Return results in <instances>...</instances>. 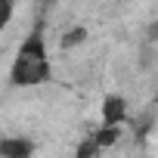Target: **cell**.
<instances>
[{
	"instance_id": "1",
	"label": "cell",
	"mask_w": 158,
	"mask_h": 158,
	"mask_svg": "<svg viewBox=\"0 0 158 158\" xmlns=\"http://www.w3.org/2000/svg\"><path fill=\"white\" fill-rule=\"evenodd\" d=\"M50 53H47V40L44 31L34 28L16 50V59L10 65V81L13 87H40L50 81Z\"/></svg>"
},
{
	"instance_id": "2",
	"label": "cell",
	"mask_w": 158,
	"mask_h": 158,
	"mask_svg": "<svg viewBox=\"0 0 158 158\" xmlns=\"http://www.w3.org/2000/svg\"><path fill=\"white\" fill-rule=\"evenodd\" d=\"M31 155H34V143L25 136L0 139V158H31Z\"/></svg>"
},
{
	"instance_id": "3",
	"label": "cell",
	"mask_w": 158,
	"mask_h": 158,
	"mask_svg": "<svg viewBox=\"0 0 158 158\" xmlns=\"http://www.w3.org/2000/svg\"><path fill=\"white\" fill-rule=\"evenodd\" d=\"M102 115H106V127H118V121L124 118V102H121L118 96H112V99L106 102Z\"/></svg>"
},
{
	"instance_id": "4",
	"label": "cell",
	"mask_w": 158,
	"mask_h": 158,
	"mask_svg": "<svg viewBox=\"0 0 158 158\" xmlns=\"http://www.w3.org/2000/svg\"><path fill=\"white\" fill-rule=\"evenodd\" d=\"M13 19V3H6V0H0V31H3Z\"/></svg>"
}]
</instances>
